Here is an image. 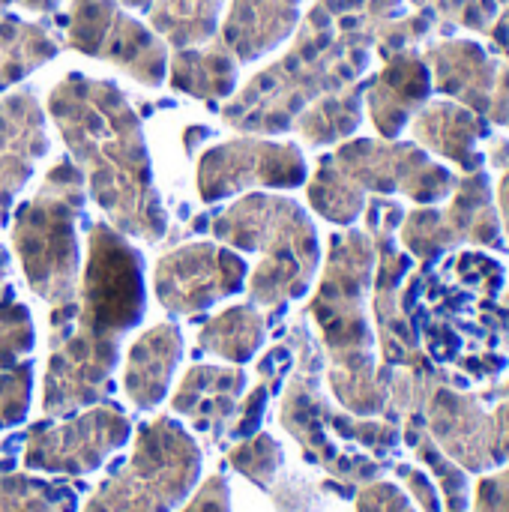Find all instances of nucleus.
Listing matches in <instances>:
<instances>
[{"label":"nucleus","mask_w":509,"mask_h":512,"mask_svg":"<svg viewBox=\"0 0 509 512\" xmlns=\"http://www.w3.org/2000/svg\"><path fill=\"white\" fill-rule=\"evenodd\" d=\"M282 462H285L282 444L267 432H255L252 438H243L228 450V465L264 492L279 477Z\"/></svg>","instance_id":"aec40b11"},{"label":"nucleus","mask_w":509,"mask_h":512,"mask_svg":"<svg viewBox=\"0 0 509 512\" xmlns=\"http://www.w3.org/2000/svg\"><path fill=\"white\" fill-rule=\"evenodd\" d=\"M372 270V246L360 231H348L330 240L327 267L309 315L321 330V342L333 360V393L354 411L375 408L372 369H369V333L360 312V300Z\"/></svg>","instance_id":"39448f33"},{"label":"nucleus","mask_w":509,"mask_h":512,"mask_svg":"<svg viewBox=\"0 0 509 512\" xmlns=\"http://www.w3.org/2000/svg\"><path fill=\"white\" fill-rule=\"evenodd\" d=\"M6 270H9V255H6V249H0V297L9 291L6 288Z\"/></svg>","instance_id":"393cba45"},{"label":"nucleus","mask_w":509,"mask_h":512,"mask_svg":"<svg viewBox=\"0 0 509 512\" xmlns=\"http://www.w3.org/2000/svg\"><path fill=\"white\" fill-rule=\"evenodd\" d=\"M78 489L27 474H0V512H75Z\"/></svg>","instance_id":"f3484780"},{"label":"nucleus","mask_w":509,"mask_h":512,"mask_svg":"<svg viewBox=\"0 0 509 512\" xmlns=\"http://www.w3.org/2000/svg\"><path fill=\"white\" fill-rule=\"evenodd\" d=\"M192 231H210L225 246L261 255L246 279L252 306L279 312L285 303L309 294L321 249L309 213L294 198L252 192L216 216L192 219Z\"/></svg>","instance_id":"7ed1b4c3"},{"label":"nucleus","mask_w":509,"mask_h":512,"mask_svg":"<svg viewBox=\"0 0 509 512\" xmlns=\"http://www.w3.org/2000/svg\"><path fill=\"white\" fill-rule=\"evenodd\" d=\"M249 264L228 246L213 240L183 243L159 255L153 267V294L171 315H198L219 300L243 291Z\"/></svg>","instance_id":"6e6552de"},{"label":"nucleus","mask_w":509,"mask_h":512,"mask_svg":"<svg viewBox=\"0 0 509 512\" xmlns=\"http://www.w3.org/2000/svg\"><path fill=\"white\" fill-rule=\"evenodd\" d=\"M48 153V135L39 105L18 93L0 105V219L9 216L18 192L33 177L36 162Z\"/></svg>","instance_id":"ddd939ff"},{"label":"nucleus","mask_w":509,"mask_h":512,"mask_svg":"<svg viewBox=\"0 0 509 512\" xmlns=\"http://www.w3.org/2000/svg\"><path fill=\"white\" fill-rule=\"evenodd\" d=\"M183 357V333L174 321L153 324L144 330L123 366V393L138 411H153L165 402L171 390V378Z\"/></svg>","instance_id":"4468645a"},{"label":"nucleus","mask_w":509,"mask_h":512,"mask_svg":"<svg viewBox=\"0 0 509 512\" xmlns=\"http://www.w3.org/2000/svg\"><path fill=\"white\" fill-rule=\"evenodd\" d=\"M201 447L171 417L135 432L132 456L84 504L81 512H177L198 489Z\"/></svg>","instance_id":"423d86ee"},{"label":"nucleus","mask_w":509,"mask_h":512,"mask_svg":"<svg viewBox=\"0 0 509 512\" xmlns=\"http://www.w3.org/2000/svg\"><path fill=\"white\" fill-rule=\"evenodd\" d=\"M132 423L114 402H96L69 417H48L21 432V465L54 477H87L126 447Z\"/></svg>","instance_id":"0eeeda50"},{"label":"nucleus","mask_w":509,"mask_h":512,"mask_svg":"<svg viewBox=\"0 0 509 512\" xmlns=\"http://www.w3.org/2000/svg\"><path fill=\"white\" fill-rule=\"evenodd\" d=\"M246 390V372L237 366H192L180 387L171 396V411L186 417L195 432L207 435L213 444H222L228 435L240 399Z\"/></svg>","instance_id":"9b49d317"},{"label":"nucleus","mask_w":509,"mask_h":512,"mask_svg":"<svg viewBox=\"0 0 509 512\" xmlns=\"http://www.w3.org/2000/svg\"><path fill=\"white\" fill-rule=\"evenodd\" d=\"M273 507L279 512H318V495L315 489L297 477V474H285V477H276L273 486L267 489Z\"/></svg>","instance_id":"5701e85b"},{"label":"nucleus","mask_w":509,"mask_h":512,"mask_svg":"<svg viewBox=\"0 0 509 512\" xmlns=\"http://www.w3.org/2000/svg\"><path fill=\"white\" fill-rule=\"evenodd\" d=\"M207 135H210L207 129H189V132H186V147H192V141L198 144V141H201V138H207Z\"/></svg>","instance_id":"a878e982"},{"label":"nucleus","mask_w":509,"mask_h":512,"mask_svg":"<svg viewBox=\"0 0 509 512\" xmlns=\"http://www.w3.org/2000/svg\"><path fill=\"white\" fill-rule=\"evenodd\" d=\"M30 30L33 27H21L15 18H6L0 24V90L18 81L27 69H33L45 57H54V42Z\"/></svg>","instance_id":"6ab92c4d"},{"label":"nucleus","mask_w":509,"mask_h":512,"mask_svg":"<svg viewBox=\"0 0 509 512\" xmlns=\"http://www.w3.org/2000/svg\"><path fill=\"white\" fill-rule=\"evenodd\" d=\"M216 0H162L156 12V24L171 33L177 45L201 39L213 27V6Z\"/></svg>","instance_id":"4be33fe9"},{"label":"nucleus","mask_w":509,"mask_h":512,"mask_svg":"<svg viewBox=\"0 0 509 512\" xmlns=\"http://www.w3.org/2000/svg\"><path fill=\"white\" fill-rule=\"evenodd\" d=\"M51 117L108 225L123 237L162 243L168 210L153 186L141 120L123 93L72 75L51 93Z\"/></svg>","instance_id":"f03ea898"},{"label":"nucleus","mask_w":509,"mask_h":512,"mask_svg":"<svg viewBox=\"0 0 509 512\" xmlns=\"http://www.w3.org/2000/svg\"><path fill=\"white\" fill-rule=\"evenodd\" d=\"M171 84L201 99H222L234 90V63L222 54H180L171 72Z\"/></svg>","instance_id":"a211bd4d"},{"label":"nucleus","mask_w":509,"mask_h":512,"mask_svg":"<svg viewBox=\"0 0 509 512\" xmlns=\"http://www.w3.org/2000/svg\"><path fill=\"white\" fill-rule=\"evenodd\" d=\"M84 198V174L63 156L51 165L36 195L21 201L12 216V252L30 291L51 309L75 300L78 291V219L84 216Z\"/></svg>","instance_id":"20e7f679"},{"label":"nucleus","mask_w":509,"mask_h":512,"mask_svg":"<svg viewBox=\"0 0 509 512\" xmlns=\"http://www.w3.org/2000/svg\"><path fill=\"white\" fill-rule=\"evenodd\" d=\"M354 120H357V114L348 105V99H327L324 105L297 114L291 126L309 144H333L354 129Z\"/></svg>","instance_id":"412c9836"},{"label":"nucleus","mask_w":509,"mask_h":512,"mask_svg":"<svg viewBox=\"0 0 509 512\" xmlns=\"http://www.w3.org/2000/svg\"><path fill=\"white\" fill-rule=\"evenodd\" d=\"M144 309L141 252L108 222H93L75 300L48 315V366L39 399L45 417H69L114 390L120 339L141 324Z\"/></svg>","instance_id":"f257e3e1"},{"label":"nucleus","mask_w":509,"mask_h":512,"mask_svg":"<svg viewBox=\"0 0 509 512\" xmlns=\"http://www.w3.org/2000/svg\"><path fill=\"white\" fill-rule=\"evenodd\" d=\"M129 3H135V6H144L147 0H129Z\"/></svg>","instance_id":"bb28decb"},{"label":"nucleus","mask_w":509,"mask_h":512,"mask_svg":"<svg viewBox=\"0 0 509 512\" xmlns=\"http://www.w3.org/2000/svg\"><path fill=\"white\" fill-rule=\"evenodd\" d=\"M177 512H231V489L222 474L207 477Z\"/></svg>","instance_id":"b1692460"},{"label":"nucleus","mask_w":509,"mask_h":512,"mask_svg":"<svg viewBox=\"0 0 509 512\" xmlns=\"http://www.w3.org/2000/svg\"><path fill=\"white\" fill-rule=\"evenodd\" d=\"M294 24V0H237L228 24L225 42L240 51V57L252 60L258 51L279 42Z\"/></svg>","instance_id":"dca6fc26"},{"label":"nucleus","mask_w":509,"mask_h":512,"mask_svg":"<svg viewBox=\"0 0 509 512\" xmlns=\"http://www.w3.org/2000/svg\"><path fill=\"white\" fill-rule=\"evenodd\" d=\"M72 42L90 54L105 51V57L123 63L138 81H162L165 57L156 39L138 24L117 18L105 0H78V9L72 15Z\"/></svg>","instance_id":"9d476101"},{"label":"nucleus","mask_w":509,"mask_h":512,"mask_svg":"<svg viewBox=\"0 0 509 512\" xmlns=\"http://www.w3.org/2000/svg\"><path fill=\"white\" fill-rule=\"evenodd\" d=\"M306 171V159L294 144L237 138L210 147L198 159L195 186L204 204H216L246 189H297L306 183Z\"/></svg>","instance_id":"1a4fd4ad"},{"label":"nucleus","mask_w":509,"mask_h":512,"mask_svg":"<svg viewBox=\"0 0 509 512\" xmlns=\"http://www.w3.org/2000/svg\"><path fill=\"white\" fill-rule=\"evenodd\" d=\"M33 345V315L9 288L0 297V432L18 426L30 411Z\"/></svg>","instance_id":"f8f14e48"},{"label":"nucleus","mask_w":509,"mask_h":512,"mask_svg":"<svg viewBox=\"0 0 509 512\" xmlns=\"http://www.w3.org/2000/svg\"><path fill=\"white\" fill-rule=\"evenodd\" d=\"M267 330H270V321L258 312V306L237 303V306L213 315L210 321H204V327L198 333V348L225 363L243 366L261 351Z\"/></svg>","instance_id":"2eb2a0df"}]
</instances>
